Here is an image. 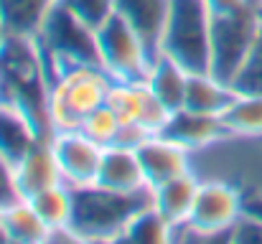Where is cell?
Masks as SVG:
<instances>
[{"mask_svg":"<svg viewBox=\"0 0 262 244\" xmlns=\"http://www.w3.org/2000/svg\"><path fill=\"white\" fill-rule=\"evenodd\" d=\"M0 72L5 84V99L23 109L36 127L51 138L49 122V94H51V69L46 54L36 36L5 33L0 43Z\"/></svg>","mask_w":262,"mask_h":244,"instance_id":"cell-1","label":"cell"},{"mask_svg":"<svg viewBox=\"0 0 262 244\" xmlns=\"http://www.w3.org/2000/svg\"><path fill=\"white\" fill-rule=\"evenodd\" d=\"M150 201L148 193H117L89 183L74 188V216L72 239L74 242H117L125 237L130 219Z\"/></svg>","mask_w":262,"mask_h":244,"instance_id":"cell-2","label":"cell"},{"mask_svg":"<svg viewBox=\"0 0 262 244\" xmlns=\"http://www.w3.org/2000/svg\"><path fill=\"white\" fill-rule=\"evenodd\" d=\"M112 77L99 64H77L51 74L49 94V122L51 135L56 130L79 127V122L92 109L107 102Z\"/></svg>","mask_w":262,"mask_h":244,"instance_id":"cell-3","label":"cell"},{"mask_svg":"<svg viewBox=\"0 0 262 244\" xmlns=\"http://www.w3.org/2000/svg\"><path fill=\"white\" fill-rule=\"evenodd\" d=\"M247 211V193L227 181V178H211L201 175L199 193L191 209V216L183 227L176 229V242L188 239H219L232 234V229L239 224V219Z\"/></svg>","mask_w":262,"mask_h":244,"instance_id":"cell-4","label":"cell"},{"mask_svg":"<svg viewBox=\"0 0 262 244\" xmlns=\"http://www.w3.org/2000/svg\"><path fill=\"white\" fill-rule=\"evenodd\" d=\"M262 33V8L252 0L245 8L211 10V61L209 72L224 81H234ZM234 86V84H232Z\"/></svg>","mask_w":262,"mask_h":244,"instance_id":"cell-5","label":"cell"},{"mask_svg":"<svg viewBox=\"0 0 262 244\" xmlns=\"http://www.w3.org/2000/svg\"><path fill=\"white\" fill-rule=\"evenodd\" d=\"M161 51L188 72H209L211 61V5L209 0H171Z\"/></svg>","mask_w":262,"mask_h":244,"instance_id":"cell-6","label":"cell"},{"mask_svg":"<svg viewBox=\"0 0 262 244\" xmlns=\"http://www.w3.org/2000/svg\"><path fill=\"white\" fill-rule=\"evenodd\" d=\"M51 74L77 64H99L97 59V31L77 18L67 5H56L36 33Z\"/></svg>","mask_w":262,"mask_h":244,"instance_id":"cell-7","label":"cell"},{"mask_svg":"<svg viewBox=\"0 0 262 244\" xmlns=\"http://www.w3.org/2000/svg\"><path fill=\"white\" fill-rule=\"evenodd\" d=\"M156 51L143 36L117 13H112L97 28V59L99 66L115 81H143Z\"/></svg>","mask_w":262,"mask_h":244,"instance_id":"cell-8","label":"cell"},{"mask_svg":"<svg viewBox=\"0 0 262 244\" xmlns=\"http://www.w3.org/2000/svg\"><path fill=\"white\" fill-rule=\"evenodd\" d=\"M49 140H51L54 156L59 161L61 175L72 188H82V186H89L97 181L102 153H104V148L99 143H94L79 127L56 130Z\"/></svg>","mask_w":262,"mask_h":244,"instance_id":"cell-9","label":"cell"},{"mask_svg":"<svg viewBox=\"0 0 262 244\" xmlns=\"http://www.w3.org/2000/svg\"><path fill=\"white\" fill-rule=\"evenodd\" d=\"M135 150L140 156V163H143V170L148 175L150 188L163 183V181H171L176 175L193 170V153L186 145H181L178 140L168 138L166 132L145 135L135 145Z\"/></svg>","mask_w":262,"mask_h":244,"instance_id":"cell-10","label":"cell"},{"mask_svg":"<svg viewBox=\"0 0 262 244\" xmlns=\"http://www.w3.org/2000/svg\"><path fill=\"white\" fill-rule=\"evenodd\" d=\"M94 183L102 188H110L117 193H133V196L150 191L148 175L143 170V163H140L135 145H125V143L104 148Z\"/></svg>","mask_w":262,"mask_h":244,"instance_id":"cell-11","label":"cell"},{"mask_svg":"<svg viewBox=\"0 0 262 244\" xmlns=\"http://www.w3.org/2000/svg\"><path fill=\"white\" fill-rule=\"evenodd\" d=\"M13 181H15L18 196H26V198H31L38 191L51 188L56 183H67L49 138L38 140L26 156H20L13 163Z\"/></svg>","mask_w":262,"mask_h":244,"instance_id":"cell-12","label":"cell"},{"mask_svg":"<svg viewBox=\"0 0 262 244\" xmlns=\"http://www.w3.org/2000/svg\"><path fill=\"white\" fill-rule=\"evenodd\" d=\"M168 138L178 140L181 145H186L191 153H199L214 143H219L222 138H227V127L222 122V117L216 115H204V112H193V109H176L163 130Z\"/></svg>","mask_w":262,"mask_h":244,"instance_id":"cell-13","label":"cell"},{"mask_svg":"<svg viewBox=\"0 0 262 244\" xmlns=\"http://www.w3.org/2000/svg\"><path fill=\"white\" fill-rule=\"evenodd\" d=\"M199 183H201V175L196 170H188L171 181H163L150 188V204L156 206V211L163 219H168L178 229L191 216V209H193V201L199 193Z\"/></svg>","mask_w":262,"mask_h":244,"instance_id":"cell-14","label":"cell"},{"mask_svg":"<svg viewBox=\"0 0 262 244\" xmlns=\"http://www.w3.org/2000/svg\"><path fill=\"white\" fill-rule=\"evenodd\" d=\"M168 10L171 0H115V13L125 18L156 54L161 51Z\"/></svg>","mask_w":262,"mask_h":244,"instance_id":"cell-15","label":"cell"},{"mask_svg":"<svg viewBox=\"0 0 262 244\" xmlns=\"http://www.w3.org/2000/svg\"><path fill=\"white\" fill-rule=\"evenodd\" d=\"M3 237L5 242H54L51 227L41 219V214L26 196H18L3 206Z\"/></svg>","mask_w":262,"mask_h":244,"instance_id":"cell-16","label":"cell"},{"mask_svg":"<svg viewBox=\"0 0 262 244\" xmlns=\"http://www.w3.org/2000/svg\"><path fill=\"white\" fill-rule=\"evenodd\" d=\"M43 138L46 135L23 109H18L10 102H0V153L8 161L15 163Z\"/></svg>","mask_w":262,"mask_h":244,"instance_id":"cell-17","label":"cell"},{"mask_svg":"<svg viewBox=\"0 0 262 244\" xmlns=\"http://www.w3.org/2000/svg\"><path fill=\"white\" fill-rule=\"evenodd\" d=\"M237 89L229 81L219 79L211 72H191L188 84H186V99L183 107L193 109V112H204V115H216L222 117L227 112V107L232 104Z\"/></svg>","mask_w":262,"mask_h":244,"instance_id":"cell-18","label":"cell"},{"mask_svg":"<svg viewBox=\"0 0 262 244\" xmlns=\"http://www.w3.org/2000/svg\"><path fill=\"white\" fill-rule=\"evenodd\" d=\"M188 69L176 61L173 56L158 51L150 61V69L145 74V84L150 86V92L171 109H181L183 107V99H186V84H188Z\"/></svg>","mask_w":262,"mask_h":244,"instance_id":"cell-19","label":"cell"},{"mask_svg":"<svg viewBox=\"0 0 262 244\" xmlns=\"http://www.w3.org/2000/svg\"><path fill=\"white\" fill-rule=\"evenodd\" d=\"M31 204L41 214V219L51 227L54 239H72V216H74V188L69 183H56L51 188L31 196Z\"/></svg>","mask_w":262,"mask_h":244,"instance_id":"cell-20","label":"cell"},{"mask_svg":"<svg viewBox=\"0 0 262 244\" xmlns=\"http://www.w3.org/2000/svg\"><path fill=\"white\" fill-rule=\"evenodd\" d=\"M222 122L234 138L262 140V94L237 92L227 112L222 115Z\"/></svg>","mask_w":262,"mask_h":244,"instance_id":"cell-21","label":"cell"},{"mask_svg":"<svg viewBox=\"0 0 262 244\" xmlns=\"http://www.w3.org/2000/svg\"><path fill=\"white\" fill-rule=\"evenodd\" d=\"M59 5V0H0V15L5 33L36 36L46 15Z\"/></svg>","mask_w":262,"mask_h":244,"instance_id":"cell-22","label":"cell"},{"mask_svg":"<svg viewBox=\"0 0 262 244\" xmlns=\"http://www.w3.org/2000/svg\"><path fill=\"white\" fill-rule=\"evenodd\" d=\"M127 242H176V227L163 219L156 206L148 201L127 224L125 237Z\"/></svg>","mask_w":262,"mask_h":244,"instance_id":"cell-23","label":"cell"},{"mask_svg":"<svg viewBox=\"0 0 262 244\" xmlns=\"http://www.w3.org/2000/svg\"><path fill=\"white\" fill-rule=\"evenodd\" d=\"M79 130L87 132L94 143H99L102 148H110V145H117L122 143V135H125V125L120 122V117L112 112V107L104 102L102 107L92 109L87 117L79 122Z\"/></svg>","mask_w":262,"mask_h":244,"instance_id":"cell-24","label":"cell"},{"mask_svg":"<svg viewBox=\"0 0 262 244\" xmlns=\"http://www.w3.org/2000/svg\"><path fill=\"white\" fill-rule=\"evenodd\" d=\"M59 3L67 5L77 18H82L94 31L115 13V0H59Z\"/></svg>","mask_w":262,"mask_h":244,"instance_id":"cell-25","label":"cell"},{"mask_svg":"<svg viewBox=\"0 0 262 244\" xmlns=\"http://www.w3.org/2000/svg\"><path fill=\"white\" fill-rule=\"evenodd\" d=\"M234 89L237 92H255L262 94V33L252 49V54L247 56L245 66L239 69V74L234 77Z\"/></svg>","mask_w":262,"mask_h":244,"instance_id":"cell-26","label":"cell"},{"mask_svg":"<svg viewBox=\"0 0 262 244\" xmlns=\"http://www.w3.org/2000/svg\"><path fill=\"white\" fill-rule=\"evenodd\" d=\"M13 198H18L15 181H13V163L0 153V206L10 204Z\"/></svg>","mask_w":262,"mask_h":244,"instance_id":"cell-27","label":"cell"},{"mask_svg":"<svg viewBox=\"0 0 262 244\" xmlns=\"http://www.w3.org/2000/svg\"><path fill=\"white\" fill-rule=\"evenodd\" d=\"M252 0H209L211 10L214 13H227V10H237V8H245L250 5Z\"/></svg>","mask_w":262,"mask_h":244,"instance_id":"cell-28","label":"cell"},{"mask_svg":"<svg viewBox=\"0 0 262 244\" xmlns=\"http://www.w3.org/2000/svg\"><path fill=\"white\" fill-rule=\"evenodd\" d=\"M247 209L252 211V214H257L262 219V196H255V198H247Z\"/></svg>","mask_w":262,"mask_h":244,"instance_id":"cell-29","label":"cell"},{"mask_svg":"<svg viewBox=\"0 0 262 244\" xmlns=\"http://www.w3.org/2000/svg\"><path fill=\"white\" fill-rule=\"evenodd\" d=\"M5 99V84H3V72H0V102Z\"/></svg>","mask_w":262,"mask_h":244,"instance_id":"cell-30","label":"cell"},{"mask_svg":"<svg viewBox=\"0 0 262 244\" xmlns=\"http://www.w3.org/2000/svg\"><path fill=\"white\" fill-rule=\"evenodd\" d=\"M0 242H5V237H3V206H0Z\"/></svg>","mask_w":262,"mask_h":244,"instance_id":"cell-31","label":"cell"},{"mask_svg":"<svg viewBox=\"0 0 262 244\" xmlns=\"http://www.w3.org/2000/svg\"><path fill=\"white\" fill-rule=\"evenodd\" d=\"M3 38H5V26H3V15H0V43H3Z\"/></svg>","mask_w":262,"mask_h":244,"instance_id":"cell-32","label":"cell"},{"mask_svg":"<svg viewBox=\"0 0 262 244\" xmlns=\"http://www.w3.org/2000/svg\"><path fill=\"white\" fill-rule=\"evenodd\" d=\"M255 3H257V5H260V8H262V0H255Z\"/></svg>","mask_w":262,"mask_h":244,"instance_id":"cell-33","label":"cell"}]
</instances>
